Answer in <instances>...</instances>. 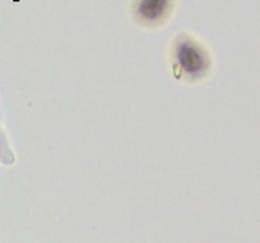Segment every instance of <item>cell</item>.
Returning <instances> with one entry per match:
<instances>
[{
    "instance_id": "cell-1",
    "label": "cell",
    "mask_w": 260,
    "mask_h": 243,
    "mask_svg": "<svg viewBox=\"0 0 260 243\" xmlns=\"http://www.w3.org/2000/svg\"><path fill=\"white\" fill-rule=\"evenodd\" d=\"M171 64L177 80L197 82L207 77L212 59L201 42L187 34H180L172 43Z\"/></svg>"
},
{
    "instance_id": "cell-2",
    "label": "cell",
    "mask_w": 260,
    "mask_h": 243,
    "mask_svg": "<svg viewBox=\"0 0 260 243\" xmlns=\"http://www.w3.org/2000/svg\"><path fill=\"white\" fill-rule=\"evenodd\" d=\"M173 0H136L133 13L139 24L157 26L169 16Z\"/></svg>"
}]
</instances>
